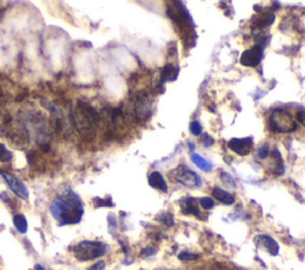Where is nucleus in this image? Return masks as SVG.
Returning <instances> with one entry per match:
<instances>
[{
  "label": "nucleus",
  "mask_w": 305,
  "mask_h": 270,
  "mask_svg": "<svg viewBox=\"0 0 305 270\" xmlns=\"http://www.w3.org/2000/svg\"><path fill=\"white\" fill-rule=\"evenodd\" d=\"M50 213L61 226L75 225L80 223L84 216V206L79 195L67 187L51 202Z\"/></svg>",
  "instance_id": "f257e3e1"
},
{
  "label": "nucleus",
  "mask_w": 305,
  "mask_h": 270,
  "mask_svg": "<svg viewBox=\"0 0 305 270\" xmlns=\"http://www.w3.org/2000/svg\"><path fill=\"white\" fill-rule=\"evenodd\" d=\"M73 121L79 134L85 139H88L93 138L96 135V129L99 123V116L92 106L78 101L73 114Z\"/></svg>",
  "instance_id": "f03ea898"
},
{
  "label": "nucleus",
  "mask_w": 305,
  "mask_h": 270,
  "mask_svg": "<svg viewBox=\"0 0 305 270\" xmlns=\"http://www.w3.org/2000/svg\"><path fill=\"white\" fill-rule=\"evenodd\" d=\"M109 251V246L97 240H83L74 246V256L78 261L86 262L102 257Z\"/></svg>",
  "instance_id": "7ed1b4c3"
},
{
  "label": "nucleus",
  "mask_w": 305,
  "mask_h": 270,
  "mask_svg": "<svg viewBox=\"0 0 305 270\" xmlns=\"http://www.w3.org/2000/svg\"><path fill=\"white\" fill-rule=\"evenodd\" d=\"M271 128L277 132H293L297 129V123L289 112L282 109H277L271 113Z\"/></svg>",
  "instance_id": "20e7f679"
},
{
  "label": "nucleus",
  "mask_w": 305,
  "mask_h": 270,
  "mask_svg": "<svg viewBox=\"0 0 305 270\" xmlns=\"http://www.w3.org/2000/svg\"><path fill=\"white\" fill-rule=\"evenodd\" d=\"M174 180L180 184L188 188H198L202 186V180L200 176L196 172L189 169L187 165L180 164L177 168H174L172 172Z\"/></svg>",
  "instance_id": "39448f33"
},
{
  "label": "nucleus",
  "mask_w": 305,
  "mask_h": 270,
  "mask_svg": "<svg viewBox=\"0 0 305 270\" xmlns=\"http://www.w3.org/2000/svg\"><path fill=\"white\" fill-rule=\"evenodd\" d=\"M134 114L136 119L144 121L151 114V100L146 92H139L134 101Z\"/></svg>",
  "instance_id": "423d86ee"
},
{
  "label": "nucleus",
  "mask_w": 305,
  "mask_h": 270,
  "mask_svg": "<svg viewBox=\"0 0 305 270\" xmlns=\"http://www.w3.org/2000/svg\"><path fill=\"white\" fill-rule=\"evenodd\" d=\"M0 175H2L4 181L6 182L7 187H9L18 198L22 199V200H28L29 191H28L27 186H25V184L22 182L20 179H17V177L12 175V174L3 172V170H0Z\"/></svg>",
  "instance_id": "0eeeda50"
},
{
  "label": "nucleus",
  "mask_w": 305,
  "mask_h": 270,
  "mask_svg": "<svg viewBox=\"0 0 305 270\" xmlns=\"http://www.w3.org/2000/svg\"><path fill=\"white\" fill-rule=\"evenodd\" d=\"M262 56L263 48L260 44H256V46L251 48V49L243 51L242 55H241L240 62L241 65L245 66V67H256L261 62Z\"/></svg>",
  "instance_id": "6e6552de"
},
{
  "label": "nucleus",
  "mask_w": 305,
  "mask_h": 270,
  "mask_svg": "<svg viewBox=\"0 0 305 270\" xmlns=\"http://www.w3.org/2000/svg\"><path fill=\"white\" fill-rule=\"evenodd\" d=\"M228 146L230 150H233L234 153L240 155V156H247L252 151L253 138L251 137H248V138H233L229 140Z\"/></svg>",
  "instance_id": "1a4fd4ad"
},
{
  "label": "nucleus",
  "mask_w": 305,
  "mask_h": 270,
  "mask_svg": "<svg viewBox=\"0 0 305 270\" xmlns=\"http://www.w3.org/2000/svg\"><path fill=\"white\" fill-rule=\"evenodd\" d=\"M256 244H261L263 249L267 250V253L272 256H277L279 254V245L278 243L272 238V237L266 235H260L255 238Z\"/></svg>",
  "instance_id": "9d476101"
},
{
  "label": "nucleus",
  "mask_w": 305,
  "mask_h": 270,
  "mask_svg": "<svg viewBox=\"0 0 305 270\" xmlns=\"http://www.w3.org/2000/svg\"><path fill=\"white\" fill-rule=\"evenodd\" d=\"M181 211L185 214H193V216L199 217V210H198V203L195 198H183L179 201Z\"/></svg>",
  "instance_id": "9b49d317"
},
{
  "label": "nucleus",
  "mask_w": 305,
  "mask_h": 270,
  "mask_svg": "<svg viewBox=\"0 0 305 270\" xmlns=\"http://www.w3.org/2000/svg\"><path fill=\"white\" fill-rule=\"evenodd\" d=\"M148 182H149V184L153 188H156V190L161 192H167V190H168L165 179H163L161 173L159 172H153L149 175V177H148Z\"/></svg>",
  "instance_id": "f8f14e48"
},
{
  "label": "nucleus",
  "mask_w": 305,
  "mask_h": 270,
  "mask_svg": "<svg viewBox=\"0 0 305 270\" xmlns=\"http://www.w3.org/2000/svg\"><path fill=\"white\" fill-rule=\"evenodd\" d=\"M272 160H273V163L271 164V172L275 175H282L285 172L284 169V164H282V157H281V154L279 153L278 149H273L272 151Z\"/></svg>",
  "instance_id": "ddd939ff"
},
{
  "label": "nucleus",
  "mask_w": 305,
  "mask_h": 270,
  "mask_svg": "<svg viewBox=\"0 0 305 270\" xmlns=\"http://www.w3.org/2000/svg\"><path fill=\"white\" fill-rule=\"evenodd\" d=\"M213 197L216 199V200H218L219 202L224 203V205H233L234 201H235V199H234V197L229 193V192L222 190V188H219V187L214 188Z\"/></svg>",
  "instance_id": "4468645a"
},
{
  "label": "nucleus",
  "mask_w": 305,
  "mask_h": 270,
  "mask_svg": "<svg viewBox=\"0 0 305 270\" xmlns=\"http://www.w3.org/2000/svg\"><path fill=\"white\" fill-rule=\"evenodd\" d=\"M178 76V69L174 67L172 64H167L162 68L161 74H160V82H167V81H174Z\"/></svg>",
  "instance_id": "2eb2a0df"
},
{
  "label": "nucleus",
  "mask_w": 305,
  "mask_h": 270,
  "mask_svg": "<svg viewBox=\"0 0 305 270\" xmlns=\"http://www.w3.org/2000/svg\"><path fill=\"white\" fill-rule=\"evenodd\" d=\"M274 19H275L274 13H271V12L262 13L261 16H258L255 18L254 23H253V27L258 28V29L266 28V27H269V25L272 24Z\"/></svg>",
  "instance_id": "dca6fc26"
},
{
  "label": "nucleus",
  "mask_w": 305,
  "mask_h": 270,
  "mask_svg": "<svg viewBox=\"0 0 305 270\" xmlns=\"http://www.w3.org/2000/svg\"><path fill=\"white\" fill-rule=\"evenodd\" d=\"M191 161H192L193 164H196L197 167L204 170V172H206V173L211 172V169H213V165H211L210 162L207 160H205L204 157L200 156L199 154H192Z\"/></svg>",
  "instance_id": "f3484780"
},
{
  "label": "nucleus",
  "mask_w": 305,
  "mask_h": 270,
  "mask_svg": "<svg viewBox=\"0 0 305 270\" xmlns=\"http://www.w3.org/2000/svg\"><path fill=\"white\" fill-rule=\"evenodd\" d=\"M13 225L21 234H27L28 231V221L23 214H16L13 217Z\"/></svg>",
  "instance_id": "a211bd4d"
},
{
  "label": "nucleus",
  "mask_w": 305,
  "mask_h": 270,
  "mask_svg": "<svg viewBox=\"0 0 305 270\" xmlns=\"http://www.w3.org/2000/svg\"><path fill=\"white\" fill-rule=\"evenodd\" d=\"M12 153L4 144H0V162L6 163V162H10L12 160Z\"/></svg>",
  "instance_id": "6ab92c4d"
},
{
  "label": "nucleus",
  "mask_w": 305,
  "mask_h": 270,
  "mask_svg": "<svg viewBox=\"0 0 305 270\" xmlns=\"http://www.w3.org/2000/svg\"><path fill=\"white\" fill-rule=\"evenodd\" d=\"M221 180L223 181V183L225 184V186H228L230 188H235L236 187V183L234 179L232 177V175L228 173H222L221 174Z\"/></svg>",
  "instance_id": "aec40b11"
},
{
  "label": "nucleus",
  "mask_w": 305,
  "mask_h": 270,
  "mask_svg": "<svg viewBox=\"0 0 305 270\" xmlns=\"http://www.w3.org/2000/svg\"><path fill=\"white\" fill-rule=\"evenodd\" d=\"M156 219H158L159 221H161L162 224L167 225V226H172L173 225V217H172V214H169V213L160 214L159 217H156Z\"/></svg>",
  "instance_id": "412c9836"
},
{
  "label": "nucleus",
  "mask_w": 305,
  "mask_h": 270,
  "mask_svg": "<svg viewBox=\"0 0 305 270\" xmlns=\"http://www.w3.org/2000/svg\"><path fill=\"white\" fill-rule=\"evenodd\" d=\"M189 131H191V134L193 135V136H200L202 135V132H203V128H202V125H200L198 121L197 120H195V121H192L191 124H189Z\"/></svg>",
  "instance_id": "4be33fe9"
},
{
  "label": "nucleus",
  "mask_w": 305,
  "mask_h": 270,
  "mask_svg": "<svg viewBox=\"0 0 305 270\" xmlns=\"http://www.w3.org/2000/svg\"><path fill=\"white\" fill-rule=\"evenodd\" d=\"M199 203H200V206H202L204 210H211L215 206V202H214L213 199L207 198V197H204V198L200 199Z\"/></svg>",
  "instance_id": "5701e85b"
},
{
  "label": "nucleus",
  "mask_w": 305,
  "mask_h": 270,
  "mask_svg": "<svg viewBox=\"0 0 305 270\" xmlns=\"http://www.w3.org/2000/svg\"><path fill=\"white\" fill-rule=\"evenodd\" d=\"M270 155V149L267 146H261L256 151V157L260 158V160H263V158H266L267 156Z\"/></svg>",
  "instance_id": "b1692460"
},
{
  "label": "nucleus",
  "mask_w": 305,
  "mask_h": 270,
  "mask_svg": "<svg viewBox=\"0 0 305 270\" xmlns=\"http://www.w3.org/2000/svg\"><path fill=\"white\" fill-rule=\"evenodd\" d=\"M179 260H181V261H193V260H196L197 257V255L196 254H191V253H188V251H183V253H180L179 254Z\"/></svg>",
  "instance_id": "393cba45"
},
{
  "label": "nucleus",
  "mask_w": 305,
  "mask_h": 270,
  "mask_svg": "<svg viewBox=\"0 0 305 270\" xmlns=\"http://www.w3.org/2000/svg\"><path fill=\"white\" fill-rule=\"evenodd\" d=\"M202 143H203V146H205V147H210V146H213V144L215 143V139H214L213 137H211V136H209V135H205V136L203 137Z\"/></svg>",
  "instance_id": "a878e982"
},
{
  "label": "nucleus",
  "mask_w": 305,
  "mask_h": 270,
  "mask_svg": "<svg viewBox=\"0 0 305 270\" xmlns=\"http://www.w3.org/2000/svg\"><path fill=\"white\" fill-rule=\"evenodd\" d=\"M106 265H105V262L100 261V262H97L96 264H93L92 267L88 269V270H105Z\"/></svg>",
  "instance_id": "bb28decb"
},
{
  "label": "nucleus",
  "mask_w": 305,
  "mask_h": 270,
  "mask_svg": "<svg viewBox=\"0 0 305 270\" xmlns=\"http://www.w3.org/2000/svg\"><path fill=\"white\" fill-rule=\"evenodd\" d=\"M155 254V249L154 247H147L142 251V256H150V255Z\"/></svg>",
  "instance_id": "cd10ccee"
},
{
  "label": "nucleus",
  "mask_w": 305,
  "mask_h": 270,
  "mask_svg": "<svg viewBox=\"0 0 305 270\" xmlns=\"http://www.w3.org/2000/svg\"><path fill=\"white\" fill-rule=\"evenodd\" d=\"M297 117H298V120L300 123L305 127V111H299L298 114H297Z\"/></svg>",
  "instance_id": "c85d7f7f"
},
{
  "label": "nucleus",
  "mask_w": 305,
  "mask_h": 270,
  "mask_svg": "<svg viewBox=\"0 0 305 270\" xmlns=\"http://www.w3.org/2000/svg\"><path fill=\"white\" fill-rule=\"evenodd\" d=\"M35 270H44V268L41 264H37L35 267Z\"/></svg>",
  "instance_id": "c756f323"
}]
</instances>
